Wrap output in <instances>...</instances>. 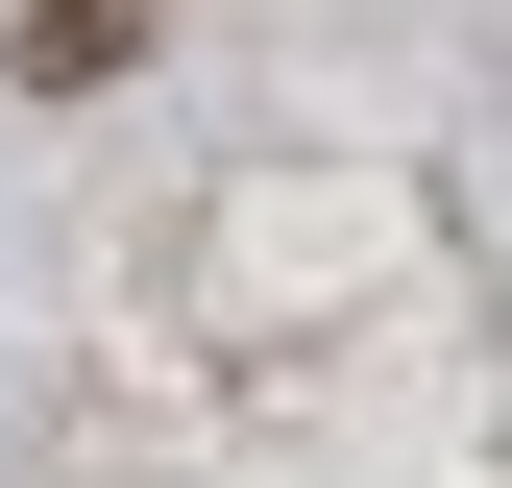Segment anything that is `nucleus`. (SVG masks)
I'll use <instances>...</instances> for the list:
<instances>
[{"label":"nucleus","instance_id":"1","mask_svg":"<svg viewBox=\"0 0 512 488\" xmlns=\"http://www.w3.org/2000/svg\"><path fill=\"white\" fill-rule=\"evenodd\" d=\"M98 74H147V0H25V98H98Z\"/></svg>","mask_w":512,"mask_h":488}]
</instances>
